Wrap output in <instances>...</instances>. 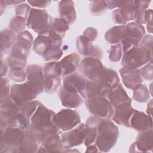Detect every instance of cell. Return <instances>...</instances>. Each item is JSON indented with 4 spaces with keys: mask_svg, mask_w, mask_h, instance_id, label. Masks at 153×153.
<instances>
[{
    "mask_svg": "<svg viewBox=\"0 0 153 153\" xmlns=\"http://www.w3.org/2000/svg\"><path fill=\"white\" fill-rule=\"evenodd\" d=\"M152 129L139 132L136 140L130 146V152H146L152 151L153 148Z\"/></svg>",
    "mask_w": 153,
    "mask_h": 153,
    "instance_id": "obj_17",
    "label": "cell"
},
{
    "mask_svg": "<svg viewBox=\"0 0 153 153\" xmlns=\"http://www.w3.org/2000/svg\"><path fill=\"white\" fill-rule=\"evenodd\" d=\"M152 60V52L140 46L133 47L123 53V68L136 69Z\"/></svg>",
    "mask_w": 153,
    "mask_h": 153,
    "instance_id": "obj_2",
    "label": "cell"
},
{
    "mask_svg": "<svg viewBox=\"0 0 153 153\" xmlns=\"http://www.w3.org/2000/svg\"><path fill=\"white\" fill-rule=\"evenodd\" d=\"M26 26V19L16 16L13 17L9 23L10 29L16 33H19L24 31Z\"/></svg>",
    "mask_w": 153,
    "mask_h": 153,
    "instance_id": "obj_43",
    "label": "cell"
},
{
    "mask_svg": "<svg viewBox=\"0 0 153 153\" xmlns=\"http://www.w3.org/2000/svg\"><path fill=\"white\" fill-rule=\"evenodd\" d=\"M26 2L25 1H19V0H5L4 2L7 7H13L16 5H19L23 2Z\"/></svg>",
    "mask_w": 153,
    "mask_h": 153,
    "instance_id": "obj_54",
    "label": "cell"
},
{
    "mask_svg": "<svg viewBox=\"0 0 153 153\" xmlns=\"http://www.w3.org/2000/svg\"><path fill=\"white\" fill-rule=\"evenodd\" d=\"M76 47L78 53L85 57L100 60L103 56L102 50L97 45H94L83 35H79L76 39Z\"/></svg>",
    "mask_w": 153,
    "mask_h": 153,
    "instance_id": "obj_15",
    "label": "cell"
},
{
    "mask_svg": "<svg viewBox=\"0 0 153 153\" xmlns=\"http://www.w3.org/2000/svg\"><path fill=\"white\" fill-rule=\"evenodd\" d=\"M60 18L66 21L69 25L73 24L76 19L74 2L72 1H60L58 4Z\"/></svg>",
    "mask_w": 153,
    "mask_h": 153,
    "instance_id": "obj_26",
    "label": "cell"
},
{
    "mask_svg": "<svg viewBox=\"0 0 153 153\" xmlns=\"http://www.w3.org/2000/svg\"><path fill=\"white\" fill-rule=\"evenodd\" d=\"M38 148V145L25 133L23 141L18 147L17 153L36 152Z\"/></svg>",
    "mask_w": 153,
    "mask_h": 153,
    "instance_id": "obj_35",
    "label": "cell"
},
{
    "mask_svg": "<svg viewBox=\"0 0 153 153\" xmlns=\"http://www.w3.org/2000/svg\"><path fill=\"white\" fill-rule=\"evenodd\" d=\"M62 79L60 77L45 78L44 83V91L48 94L55 93L61 85Z\"/></svg>",
    "mask_w": 153,
    "mask_h": 153,
    "instance_id": "obj_36",
    "label": "cell"
},
{
    "mask_svg": "<svg viewBox=\"0 0 153 153\" xmlns=\"http://www.w3.org/2000/svg\"><path fill=\"white\" fill-rule=\"evenodd\" d=\"M63 54L61 47L53 46L49 48L42 57L46 62H56L60 59Z\"/></svg>",
    "mask_w": 153,
    "mask_h": 153,
    "instance_id": "obj_39",
    "label": "cell"
},
{
    "mask_svg": "<svg viewBox=\"0 0 153 153\" xmlns=\"http://www.w3.org/2000/svg\"><path fill=\"white\" fill-rule=\"evenodd\" d=\"M118 127L109 119L101 118L97 127L96 145L100 152L109 151L116 144L119 136Z\"/></svg>",
    "mask_w": 153,
    "mask_h": 153,
    "instance_id": "obj_1",
    "label": "cell"
},
{
    "mask_svg": "<svg viewBox=\"0 0 153 153\" xmlns=\"http://www.w3.org/2000/svg\"><path fill=\"white\" fill-rule=\"evenodd\" d=\"M8 75L14 82H22L27 78L26 71L23 68H10Z\"/></svg>",
    "mask_w": 153,
    "mask_h": 153,
    "instance_id": "obj_42",
    "label": "cell"
},
{
    "mask_svg": "<svg viewBox=\"0 0 153 153\" xmlns=\"http://www.w3.org/2000/svg\"><path fill=\"white\" fill-rule=\"evenodd\" d=\"M145 34V30L142 25L134 22L127 23L125 36L121 42L124 53L133 47L139 46Z\"/></svg>",
    "mask_w": 153,
    "mask_h": 153,
    "instance_id": "obj_7",
    "label": "cell"
},
{
    "mask_svg": "<svg viewBox=\"0 0 153 153\" xmlns=\"http://www.w3.org/2000/svg\"><path fill=\"white\" fill-rule=\"evenodd\" d=\"M53 21L45 10L31 8L26 19V26L38 35H43L50 30Z\"/></svg>",
    "mask_w": 153,
    "mask_h": 153,
    "instance_id": "obj_4",
    "label": "cell"
},
{
    "mask_svg": "<svg viewBox=\"0 0 153 153\" xmlns=\"http://www.w3.org/2000/svg\"><path fill=\"white\" fill-rule=\"evenodd\" d=\"M57 93L61 103L67 108H78L83 102L82 97L76 91L63 85L59 88Z\"/></svg>",
    "mask_w": 153,
    "mask_h": 153,
    "instance_id": "obj_16",
    "label": "cell"
},
{
    "mask_svg": "<svg viewBox=\"0 0 153 153\" xmlns=\"http://www.w3.org/2000/svg\"><path fill=\"white\" fill-rule=\"evenodd\" d=\"M124 51L121 43L111 45L108 51L109 60L112 62H119L123 55Z\"/></svg>",
    "mask_w": 153,
    "mask_h": 153,
    "instance_id": "obj_41",
    "label": "cell"
},
{
    "mask_svg": "<svg viewBox=\"0 0 153 153\" xmlns=\"http://www.w3.org/2000/svg\"><path fill=\"white\" fill-rule=\"evenodd\" d=\"M33 43V39L31 33L27 30H24L17 34L16 41L10 50V54L27 59Z\"/></svg>",
    "mask_w": 153,
    "mask_h": 153,
    "instance_id": "obj_8",
    "label": "cell"
},
{
    "mask_svg": "<svg viewBox=\"0 0 153 153\" xmlns=\"http://www.w3.org/2000/svg\"><path fill=\"white\" fill-rule=\"evenodd\" d=\"M42 103L38 100L29 101L20 108V112L23 114L26 117L30 118L35 112L38 107Z\"/></svg>",
    "mask_w": 153,
    "mask_h": 153,
    "instance_id": "obj_40",
    "label": "cell"
},
{
    "mask_svg": "<svg viewBox=\"0 0 153 153\" xmlns=\"http://www.w3.org/2000/svg\"><path fill=\"white\" fill-rule=\"evenodd\" d=\"M101 118L91 115L88 118L85 122L86 133L84 143L85 146L92 144L96 139L97 134V127Z\"/></svg>",
    "mask_w": 153,
    "mask_h": 153,
    "instance_id": "obj_28",
    "label": "cell"
},
{
    "mask_svg": "<svg viewBox=\"0 0 153 153\" xmlns=\"http://www.w3.org/2000/svg\"><path fill=\"white\" fill-rule=\"evenodd\" d=\"M152 99L148 100L147 104V108H146V113L148 115L152 116Z\"/></svg>",
    "mask_w": 153,
    "mask_h": 153,
    "instance_id": "obj_55",
    "label": "cell"
},
{
    "mask_svg": "<svg viewBox=\"0 0 153 153\" xmlns=\"http://www.w3.org/2000/svg\"><path fill=\"white\" fill-rule=\"evenodd\" d=\"M1 131L0 152L17 153L18 147L25 137V130L8 126Z\"/></svg>",
    "mask_w": 153,
    "mask_h": 153,
    "instance_id": "obj_3",
    "label": "cell"
},
{
    "mask_svg": "<svg viewBox=\"0 0 153 153\" xmlns=\"http://www.w3.org/2000/svg\"><path fill=\"white\" fill-rule=\"evenodd\" d=\"M1 57V76H5L8 74V67L9 65L7 60L3 59V57Z\"/></svg>",
    "mask_w": 153,
    "mask_h": 153,
    "instance_id": "obj_53",
    "label": "cell"
},
{
    "mask_svg": "<svg viewBox=\"0 0 153 153\" xmlns=\"http://www.w3.org/2000/svg\"><path fill=\"white\" fill-rule=\"evenodd\" d=\"M105 67L99 59L85 57L81 60L78 71L87 79L94 80Z\"/></svg>",
    "mask_w": 153,
    "mask_h": 153,
    "instance_id": "obj_13",
    "label": "cell"
},
{
    "mask_svg": "<svg viewBox=\"0 0 153 153\" xmlns=\"http://www.w3.org/2000/svg\"><path fill=\"white\" fill-rule=\"evenodd\" d=\"M111 88L105 85L96 80L87 79L85 86L80 94L84 99L97 96L108 97Z\"/></svg>",
    "mask_w": 153,
    "mask_h": 153,
    "instance_id": "obj_18",
    "label": "cell"
},
{
    "mask_svg": "<svg viewBox=\"0 0 153 153\" xmlns=\"http://www.w3.org/2000/svg\"><path fill=\"white\" fill-rule=\"evenodd\" d=\"M126 25L115 26L110 28L105 35V40L111 44L121 43L125 36Z\"/></svg>",
    "mask_w": 153,
    "mask_h": 153,
    "instance_id": "obj_30",
    "label": "cell"
},
{
    "mask_svg": "<svg viewBox=\"0 0 153 153\" xmlns=\"http://www.w3.org/2000/svg\"><path fill=\"white\" fill-rule=\"evenodd\" d=\"M36 152H47V151L42 145H41L38 148Z\"/></svg>",
    "mask_w": 153,
    "mask_h": 153,
    "instance_id": "obj_58",
    "label": "cell"
},
{
    "mask_svg": "<svg viewBox=\"0 0 153 153\" xmlns=\"http://www.w3.org/2000/svg\"><path fill=\"white\" fill-rule=\"evenodd\" d=\"M87 149L85 151L86 152H97L99 151L98 148L96 145H90L87 146Z\"/></svg>",
    "mask_w": 153,
    "mask_h": 153,
    "instance_id": "obj_56",
    "label": "cell"
},
{
    "mask_svg": "<svg viewBox=\"0 0 153 153\" xmlns=\"http://www.w3.org/2000/svg\"><path fill=\"white\" fill-rule=\"evenodd\" d=\"M10 88L8 79L5 76H1V103L10 97Z\"/></svg>",
    "mask_w": 153,
    "mask_h": 153,
    "instance_id": "obj_45",
    "label": "cell"
},
{
    "mask_svg": "<svg viewBox=\"0 0 153 153\" xmlns=\"http://www.w3.org/2000/svg\"><path fill=\"white\" fill-rule=\"evenodd\" d=\"M120 74L123 84L127 88L133 90L142 84L143 78L140 75L139 69H129L121 68L120 69Z\"/></svg>",
    "mask_w": 153,
    "mask_h": 153,
    "instance_id": "obj_22",
    "label": "cell"
},
{
    "mask_svg": "<svg viewBox=\"0 0 153 153\" xmlns=\"http://www.w3.org/2000/svg\"><path fill=\"white\" fill-rule=\"evenodd\" d=\"M150 2V1H139V7L137 8L135 19L134 20V22L140 25L145 24V11L147 10Z\"/></svg>",
    "mask_w": 153,
    "mask_h": 153,
    "instance_id": "obj_44",
    "label": "cell"
},
{
    "mask_svg": "<svg viewBox=\"0 0 153 153\" xmlns=\"http://www.w3.org/2000/svg\"><path fill=\"white\" fill-rule=\"evenodd\" d=\"M150 96L148 88L144 84H141L133 89V99L137 102H146L149 100Z\"/></svg>",
    "mask_w": 153,
    "mask_h": 153,
    "instance_id": "obj_33",
    "label": "cell"
},
{
    "mask_svg": "<svg viewBox=\"0 0 153 153\" xmlns=\"http://www.w3.org/2000/svg\"><path fill=\"white\" fill-rule=\"evenodd\" d=\"M131 103H124L115 108L112 117L113 121L120 126L130 127V120L134 112Z\"/></svg>",
    "mask_w": 153,
    "mask_h": 153,
    "instance_id": "obj_21",
    "label": "cell"
},
{
    "mask_svg": "<svg viewBox=\"0 0 153 153\" xmlns=\"http://www.w3.org/2000/svg\"><path fill=\"white\" fill-rule=\"evenodd\" d=\"M27 82L31 85L36 94H39L44 91L45 76L42 67L37 64H30L26 66Z\"/></svg>",
    "mask_w": 153,
    "mask_h": 153,
    "instance_id": "obj_14",
    "label": "cell"
},
{
    "mask_svg": "<svg viewBox=\"0 0 153 153\" xmlns=\"http://www.w3.org/2000/svg\"><path fill=\"white\" fill-rule=\"evenodd\" d=\"M27 2L31 5L36 8H47L50 4V1H43V0H29Z\"/></svg>",
    "mask_w": 153,
    "mask_h": 153,
    "instance_id": "obj_52",
    "label": "cell"
},
{
    "mask_svg": "<svg viewBox=\"0 0 153 153\" xmlns=\"http://www.w3.org/2000/svg\"><path fill=\"white\" fill-rule=\"evenodd\" d=\"M130 127L139 132L152 129V116L134 109L130 120Z\"/></svg>",
    "mask_w": 153,
    "mask_h": 153,
    "instance_id": "obj_20",
    "label": "cell"
},
{
    "mask_svg": "<svg viewBox=\"0 0 153 153\" xmlns=\"http://www.w3.org/2000/svg\"><path fill=\"white\" fill-rule=\"evenodd\" d=\"M86 124H79L74 129L60 134L61 140L65 149L71 148L84 143L86 133Z\"/></svg>",
    "mask_w": 153,
    "mask_h": 153,
    "instance_id": "obj_10",
    "label": "cell"
},
{
    "mask_svg": "<svg viewBox=\"0 0 153 153\" xmlns=\"http://www.w3.org/2000/svg\"><path fill=\"white\" fill-rule=\"evenodd\" d=\"M94 80L111 88L115 87L120 84V78L117 72L106 67L101 71Z\"/></svg>",
    "mask_w": 153,
    "mask_h": 153,
    "instance_id": "obj_27",
    "label": "cell"
},
{
    "mask_svg": "<svg viewBox=\"0 0 153 153\" xmlns=\"http://www.w3.org/2000/svg\"><path fill=\"white\" fill-rule=\"evenodd\" d=\"M98 33L96 29L93 27H88L86 28L83 32V36L91 42H93L97 38Z\"/></svg>",
    "mask_w": 153,
    "mask_h": 153,
    "instance_id": "obj_49",
    "label": "cell"
},
{
    "mask_svg": "<svg viewBox=\"0 0 153 153\" xmlns=\"http://www.w3.org/2000/svg\"><path fill=\"white\" fill-rule=\"evenodd\" d=\"M140 74L142 78L145 80L152 81L153 79V64L152 60L146 63L141 68Z\"/></svg>",
    "mask_w": 153,
    "mask_h": 153,
    "instance_id": "obj_46",
    "label": "cell"
},
{
    "mask_svg": "<svg viewBox=\"0 0 153 153\" xmlns=\"http://www.w3.org/2000/svg\"><path fill=\"white\" fill-rule=\"evenodd\" d=\"M25 133L30 138H32L38 145H41L42 143L47 136L45 130L35 126L30 123L25 128Z\"/></svg>",
    "mask_w": 153,
    "mask_h": 153,
    "instance_id": "obj_31",
    "label": "cell"
},
{
    "mask_svg": "<svg viewBox=\"0 0 153 153\" xmlns=\"http://www.w3.org/2000/svg\"><path fill=\"white\" fill-rule=\"evenodd\" d=\"M5 7H6V5L4 2V0H1L0 1V11H1V16L4 13Z\"/></svg>",
    "mask_w": 153,
    "mask_h": 153,
    "instance_id": "obj_57",
    "label": "cell"
},
{
    "mask_svg": "<svg viewBox=\"0 0 153 153\" xmlns=\"http://www.w3.org/2000/svg\"><path fill=\"white\" fill-rule=\"evenodd\" d=\"M17 36L16 33L10 29H5L0 32L1 56L6 54L14 44Z\"/></svg>",
    "mask_w": 153,
    "mask_h": 153,
    "instance_id": "obj_29",
    "label": "cell"
},
{
    "mask_svg": "<svg viewBox=\"0 0 153 153\" xmlns=\"http://www.w3.org/2000/svg\"><path fill=\"white\" fill-rule=\"evenodd\" d=\"M80 62V56L75 53L65 56L59 62L62 71L61 76L65 77L75 73L79 67Z\"/></svg>",
    "mask_w": 153,
    "mask_h": 153,
    "instance_id": "obj_23",
    "label": "cell"
},
{
    "mask_svg": "<svg viewBox=\"0 0 153 153\" xmlns=\"http://www.w3.org/2000/svg\"><path fill=\"white\" fill-rule=\"evenodd\" d=\"M85 106L93 115L103 119H109L114 114L115 108L106 97L97 96L87 99Z\"/></svg>",
    "mask_w": 153,
    "mask_h": 153,
    "instance_id": "obj_5",
    "label": "cell"
},
{
    "mask_svg": "<svg viewBox=\"0 0 153 153\" xmlns=\"http://www.w3.org/2000/svg\"><path fill=\"white\" fill-rule=\"evenodd\" d=\"M30 10L31 8L30 6L25 2L17 5V7H16L15 13L16 16L21 17L25 19H27Z\"/></svg>",
    "mask_w": 153,
    "mask_h": 153,
    "instance_id": "obj_47",
    "label": "cell"
},
{
    "mask_svg": "<svg viewBox=\"0 0 153 153\" xmlns=\"http://www.w3.org/2000/svg\"><path fill=\"white\" fill-rule=\"evenodd\" d=\"M152 43L153 36L151 35H146L143 37L139 46L146 48L151 52H152Z\"/></svg>",
    "mask_w": 153,
    "mask_h": 153,
    "instance_id": "obj_48",
    "label": "cell"
},
{
    "mask_svg": "<svg viewBox=\"0 0 153 153\" xmlns=\"http://www.w3.org/2000/svg\"><path fill=\"white\" fill-rule=\"evenodd\" d=\"M69 29V25L66 21L60 17H56L53 19L50 29L63 38Z\"/></svg>",
    "mask_w": 153,
    "mask_h": 153,
    "instance_id": "obj_34",
    "label": "cell"
},
{
    "mask_svg": "<svg viewBox=\"0 0 153 153\" xmlns=\"http://www.w3.org/2000/svg\"><path fill=\"white\" fill-rule=\"evenodd\" d=\"M19 112L20 106H19L10 97L4 102L1 103V130H4L8 127L10 121Z\"/></svg>",
    "mask_w": 153,
    "mask_h": 153,
    "instance_id": "obj_19",
    "label": "cell"
},
{
    "mask_svg": "<svg viewBox=\"0 0 153 153\" xmlns=\"http://www.w3.org/2000/svg\"><path fill=\"white\" fill-rule=\"evenodd\" d=\"M46 133L47 136L41 145L45 148L47 152H64L65 148L60 137L61 130L53 124L46 130Z\"/></svg>",
    "mask_w": 153,
    "mask_h": 153,
    "instance_id": "obj_12",
    "label": "cell"
},
{
    "mask_svg": "<svg viewBox=\"0 0 153 153\" xmlns=\"http://www.w3.org/2000/svg\"><path fill=\"white\" fill-rule=\"evenodd\" d=\"M107 99L114 108L124 103H131V99L120 84L111 89Z\"/></svg>",
    "mask_w": 153,
    "mask_h": 153,
    "instance_id": "obj_24",
    "label": "cell"
},
{
    "mask_svg": "<svg viewBox=\"0 0 153 153\" xmlns=\"http://www.w3.org/2000/svg\"><path fill=\"white\" fill-rule=\"evenodd\" d=\"M145 22L146 24L147 30L149 33H152V10L148 9L145 11Z\"/></svg>",
    "mask_w": 153,
    "mask_h": 153,
    "instance_id": "obj_50",
    "label": "cell"
},
{
    "mask_svg": "<svg viewBox=\"0 0 153 153\" xmlns=\"http://www.w3.org/2000/svg\"><path fill=\"white\" fill-rule=\"evenodd\" d=\"M43 72L45 78L60 77L62 75L61 68L59 62H49L44 64Z\"/></svg>",
    "mask_w": 153,
    "mask_h": 153,
    "instance_id": "obj_32",
    "label": "cell"
},
{
    "mask_svg": "<svg viewBox=\"0 0 153 153\" xmlns=\"http://www.w3.org/2000/svg\"><path fill=\"white\" fill-rule=\"evenodd\" d=\"M87 79L79 73L75 72L63 77V85L66 88L76 91L79 94L83 91Z\"/></svg>",
    "mask_w": 153,
    "mask_h": 153,
    "instance_id": "obj_25",
    "label": "cell"
},
{
    "mask_svg": "<svg viewBox=\"0 0 153 153\" xmlns=\"http://www.w3.org/2000/svg\"><path fill=\"white\" fill-rule=\"evenodd\" d=\"M30 118L26 117L21 112H19L14 117H13L8 123V126L18 127L23 130L28 126L30 124Z\"/></svg>",
    "mask_w": 153,
    "mask_h": 153,
    "instance_id": "obj_37",
    "label": "cell"
},
{
    "mask_svg": "<svg viewBox=\"0 0 153 153\" xmlns=\"http://www.w3.org/2000/svg\"><path fill=\"white\" fill-rule=\"evenodd\" d=\"M81 123L79 113L71 109H63L53 117V124L61 131H67L74 128Z\"/></svg>",
    "mask_w": 153,
    "mask_h": 153,
    "instance_id": "obj_6",
    "label": "cell"
},
{
    "mask_svg": "<svg viewBox=\"0 0 153 153\" xmlns=\"http://www.w3.org/2000/svg\"><path fill=\"white\" fill-rule=\"evenodd\" d=\"M112 19L114 23L117 24H121V25L127 24L121 14L119 8L115 9L112 12Z\"/></svg>",
    "mask_w": 153,
    "mask_h": 153,
    "instance_id": "obj_51",
    "label": "cell"
},
{
    "mask_svg": "<svg viewBox=\"0 0 153 153\" xmlns=\"http://www.w3.org/2000/svg\"><path fill=\"white\" fill-rule=\"evenodd\" d=\"M10 88V97L20 108L36 98L37 94L27 82L13 84Z\"/></svg>",
    "mask_w": 153,
    "mask_h": 153,
    "instance_id": "obj_9",
    "label": "cell"
},
{
    "mask_svg": "<svg viewBox=\"0 0 153 153\" xmlns=\"http://www.w3.org/2000/svg\"><path fill=\"white\" fill-rule=\"evenodd\" d=\"M108 7L105 1H91L89 4L90 13L96 16L103 15L106 13Z\"/></svg>",
    "mask_w": 153,
    "mask_h": 153,
    "instance_id": "obj_38",
    "label": "cell"
},
{
    "mask_svg": "<svg viewBox=\"0 0 153 153\" xmlns=\"http://www.w3.org/2000/svg\"><path fill=\"white\" fill-rule=\"evenodd\" d=\"M55 114L53 111L41 104L31 116L30 123L46 131L53 124V117Z\"/></svg>",
    "mask_w": 153,
    "mask_h": 153,
    "instance_id": "obj_11",
    "label": "cell"
}]
</instances>
